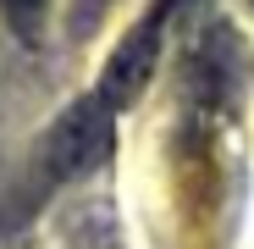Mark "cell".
<instances>
[{
  "mask_svg": "<svg viewBox=\"0 0 254 249\" xmlns=\"http://www.w3.org/2000/svg\"><path fill=\"white\" fill-rule=\"evenodd\" d=\"M172 11H177V0H155V6L144 11V22L127 33V45L111 56L105 83H100V100H105L111 111L133 105L138 89L149 83V72H155V61H160V39H166V28H172Z\"/></svg>",
  "mask_w": 254,
  "mask_h": 249,
  "instance_id": "6da1fadb",
  "label": "cell"
},
{
  "mask_svg": "<svg viewBox=\"0 0 254 249\" xmlns=\"http://www.w3.org/2000/svg\"><path fill=\"white\" fill-rule=\"evenodd\" d=\"M11 17H17V28H33L39 22V11H45V0H0Z\"/></svg>",
  "mask_w": 254,
  "mask_h": 249,
  "instance_id": "7a4b0ae2",
  "label": "cell"
}]
</instances>
